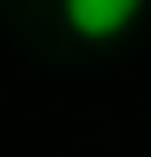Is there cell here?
Instances as JSON below:
<instances>
[{
  "mask_svg": "<svg viewBox=\"0 0 151 157\" xmlns=\"http://www.w3.org/2000/svg\"><path fill=\"white\" fill-rule=\"evenodd\" d=\"M145 0H60V18L79 42H121L139 24Z\"/></svg>",
  "mask_w": 151,
  "mask_h": 157,
  "instance_id": "6da1fadb",
  "label": "cell"
}]
</instances>
